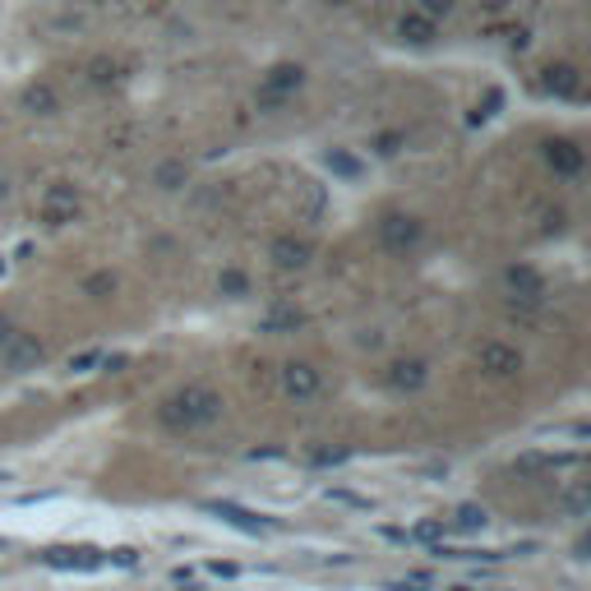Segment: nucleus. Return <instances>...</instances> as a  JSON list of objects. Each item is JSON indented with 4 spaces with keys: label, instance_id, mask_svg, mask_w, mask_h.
Segmentation results:
<instances>
[{
    "label": "nucleus",
    "instance_id": "nucleus-6",
    "mask_svg": "<svg viewBox=\"0 0 591 591\" xmlns=\"http://www.w3.org/2000/svg\"><path fill=\"white\" fill-rule=\"evenodd\" d=\"M278 384H282V393L291 402H314V398H319V388H324V374L314 370L310 361H287L278 370Z\"/></svg>",
    "mask_w": 591,
    "mask_h": 591
},
{
    "label": "nucleus",
    "instance_id": "nucleus-11",
    "mask_svg": "<svg viewBox=\"0 0 591 591\" xmlns=\"http://www.w3.org/2000/svg\"><path fill=\"white\" fill-rule=\"evenodd\" d=\"M545 162L555 176L574 181V176H582V167H587V153H582L578 140H545Z\"/></svg>",
    "mask_w": 591,
    "mask_h": 591
},
{
    "label": "nucleus",
    "instance_id": "nucleus-9",
    "mask_svg": "<svg viewBox=\"0 0 591 591\" xmlns=\"http://www.w3.org/2000/svg\"><path fill=\"white\" fill-rule=\"evenodd\" d=\"M268 260L278 264L282 273H301V268H310V260H314V245L305 241V236L287 231V236H278V241L268 245Z\"/></svg>",
    "mask_w": 591,
    "mask_h": 591
},
{
    "label": "nucleus",
    "instance_id": "nucleus-13",
    "mask_svg": "<svg viewBox=\"0 0 591 591\" xmlns=\"http://www.w3.org/2000/svg\"><path fill=\"white\" fill-rule=\"evenodd\" d=\"M398 33L407 37V43L430 47V43H435V33H439V24H435V19H425V14H417V10H407V14L398 19Z\"/></svg>",
    "mask_w": 591,
    "mask_h": 591
},
{
    "label": "nucleus",
    "instance_id": "nucleus-14",
    "mask_svg": "<svg viewBox=\"0 0 591 591\" xmlns=\"http://www.w3.org/2000/svg\"><path fill=\"white\" fill-rule=\"evenodd\" d=\"M19 102H24V111H33V116H56L61 111V97H56L51 84H28L24 93H19Z\"/></svg>",
    "mask_w": 591,
    "mask_h": 591
},
{
    "label": "nucleus",
    "instance_id": "nucleus-21",
    "mask_svg": "<svg viewBox=\"0 0 591 591\" xmlns=\"http://www.w3.org/2000/svg\"><path fill=\"white\" fill-rule=\"evenodd\" d=\"M111 291H116V273H111V268L88 273V278H84V296H88V301H107Z\"/></svg>",
    "mask_w": 591,
    "mask_h": 591
},
{
    "label": "nucleus",
    "instance_id": "nucleus-17",
    "mask_svg": "<svg viewBox=\"0 0 591 591\" xmlns=\"http://www.w3.org/2000/svg\"><path fill=\"white\" fill-rule=\"evenodd\" d=\"M305 324V314L301 310H296V305H273L268 314H264V333H296V328H301Z\"/></svg>",
    "mask_w": 591,
    "mask_h": 591
},
{
    "label": "nucleus",
    "instance_id": "nucleus-20",
    "mask_svg": "<svg viewBox=\"0 0 591 591\" xmlns=\"http://www.w3.org/2000/svg\"><path fill=\"white\" fill-rule=\"evenodd\" d=\"M328 171H333V176H347V181H357L365 167H361V157H351L347 148H333V153H328Z\"/></svg>",
    "mask_w": 591,
    "mask_h": 591
},
{
    "label": "nucleus",
    "instance_id": "nucleus-22",
    "mask_svg": "<svg viewBox=\"0 0 591 591\" xmlns=\"http://www.w3.org/2000/svg\"><path fill=\"white\" fill-rule=\"evenodd\" d=\"M485 522H490L485 508H477V504H462L458 514H453V522H444V527H458V531H481Z\"/></svg>",
    "mask_w": 591,
    "mask_h": 591
},
{
    "label": "nucleus",
    "instance_id": "nucleus-23",
    "mask_svg": "<svg viewBox=\"0 0 591 591\" xmlns=\"http://www.w3.org/2000/svg\"><path fill=\"white\" fill-rule=\"evenodd\" d=\"M402 144H407V134H402V130H384V134H374V140H370L374 157H398Z\"/></svg>",
    "mask_w": 591,
    "mask_h": 591
},
{
    "label": "nucleus",
    "instance_id": "nucleus-7",
    "mask_svg": "<svg viewBox=\"0 0 591 591\" xmlns=\"http://www.w3.org/2000/svg\"><path fill=\"white\" fill-rule=\"evenodd\" d=\"M504 287H508V301L522 305V310L545 301V282H541V273L531 264H508L504 268Z\"/></svg>",
    "mask_w": 591,
    "mask_h": 591
},
{
    "label": "nucleus",
    "instance_id": "nucleus-30",
    "mask_svg": "<svg viewBox=\"0 0 591 591\" xmlns=\"http://www.w3.org/2000/svg\"><path fill=\"white\" fill-rule=\"evenodd\" d=\"M10 333H14V324L5 319V314H0V347H5V342H10Z\"/></svg>",
    "mask_w": 591,
    "mask_h": 591
},
{
    "label": "nucleus",
    "instance_id": "nucleus-33",
    "mask_svg": "<svg viewBox=\"0 0 591 591\" xmlns=\"http://www.w3.org/2000/svg\"><path fill=\"white\" fill-rule=\"evenodd\" d=\"M0 550H5V541H0Z\"/></svg>",
    "mask_w": 591,
    "mask_h": 591
},
{
    "label": "nucleus",
    "instance_id": "nucleus-24",
    "mask_svg": "<svg viewBox=\"0 0 591 591\" xmlns=\"http://www.w3.org/2000/svg\"><path fill=\"white\" fill-rule=\"evenodd\" d=\"M453 5H458V0H417V14H425V19H448L453 14Z\"/></svg>",
    "mask_w": 591,
    "mask_h": 591
},
{
    "label": "nucleus",
    "instance_id": "nucleus-4",
    "mask_svg": "<svg viewBox=\"0 0 591 591\" xmlns=\"http://www.w3.org/2000/svg\"><path fill=\"white\" fill-rule=\"evenodd\" d=\"M425 241V222L417 213H384L379 218V245L388 254H411Z\"/></svg>",
    "mask_w": 591,
    "mask_h": 591
},
{
    "label": "nucleus",
    "instance_id": "nucleus-15",
    "mask_svg": "<svg viewBox=\"0 0 591 591\" xmlns=\"http://www.w3.org/2000/svg\"><path fill=\"white\" fill-rule=\"evenodd\" d=\"M545 88L555 93V97H578V88H582L578 65H550L545 70Z\"/></svg>",
    "mask_w": 591,
    "mask_h": 591
},
{
    "label": "nucleus",
    "instance_id": "nucleus-29",
    "mask_svg": "<svg viewBox=\"0 0 591 591\" xmlns=\"http://www.w3.org/2000/svg\"><path fill=\"white\" fill-rule=\"evenodd\" d=\"M88 365H97V351H84V357L70 361V370H88Z\"/></svg>",
    "mask_w": 591,
    "mask_h": 591
},
{
    "label": "nucleus",
    "instance_id": "nucleus-25",
    "mask_svg": "<svg viewBox=\"0 0 591 591\" xmlns=\"http://www.w3.org/2000/svg\"><path fill=\"white\" fill-rule=\"evenodd\" d=\"M564 508H568V514H574V518H582V514H587V490H582V485L564 490Z\"/></svg>",
    "mask_w": 591,
    "mask_h": 591
},
{
    "label": "nucleus",
    "instance_id": "nucleus-18",
    "mask_svg": "<svg viewBox=\"0 0 591 591\" xmlns=\"http://www.w3.org/2000/svg\"><path fill=\"white\" fill-rule=\"evenodd\" d=\"M208 514H218V518H227L231 527H241V531H264L268 522L260 518V514H245V508H236V504H208Z\"/></svg>",
    "mask_w": 591,
    "mask_h": 591
},
{
    "label": "nucleus",
    "instance_id": "nucleus-8",
    "mask_svg": "<svg viewBox=\"0 0 591 591\" xmlns=\"http://www.w3.org/2000/svg\"><path fill=\"white\" fill-rule=\"evenodd\" d=\"M477 365L490 374V379H514L522 370V351L508 347V342H481L477 347Z\"/></svg>",
    "mask_w": 591,
    "mask_h": 591
},
{
    "label": "nucleus",
    "instance_id": "nucleus-1",
    "mask_svg": "<svg viewBox=\"0 0 591 591\" xmlns=\"http://www.w3.org/2000/svg\"><path fill=\"white\" fill-rule=\"evenodd\" d=\"M222 393L213 384H185L176 388L171 398H162V407H157V421H162L167 430H176V435H190V430H204L213 421H222Z\"/></svg>",
    "mask_w": 591,
    "mask_h": 591
},
{
    "label": "nucleus",
    "instance_id": "nucleus-26",
    "mask_svg": "<svg viewBox=\"0 0 591 591\" xmlns=\"http://www.w3.org/2000/svg\"><path fill=\"white\" fill-rule=\"evenodd\" d=\"M88 79H93V84H111L116 65H111V61H93V65H88Z\"/></svg>",
    "mask_w": 591,
    "mask_h": 591
},
{
    "label": "nucleus",
    "instance_id": "nucleus-16",
    "mask_svg": "<svg viewBox=\"0 0 591 591\" xmlns=\"http://www.w3.org/2000/svg\"><path fill=\"white\" fill-rule=\"evenodd\" d=\"M43 559L51 568H97L102 564V550H47Z\"/></svg>",
    "mask_w": 591,
    "mask_h": 591
},
{
    "label": "nucleus",
    "instance_id": "nucleus-2",
    "mask_svg": "<svg viewBox=\"0 0 591 591\" xmlns=\"http://www.w3.org/2000/svg\"><path fill=\"white\" fill-rule=\"evenodd\" d=\"M47 365V342L37 333H10V342L0 347V370L5 374H33Z\"/></svg>",
    "mask_w": 591,
    "mask_h": 591
},
{
    "label": "nucleus",
    "instance_id": "nucleus-10",
    "mask_svg": "<svg viewBox=\"0 0 591 591\" xmlns=\"http://www.w3.org/2000/svg\"><path fill=\"white\" fill-rule=\"evenodd\" d=\"M384 379H388L393 393H421L425 379H430V361L425 357H398L384 370Z\"/></svg>",
    "mask_w": 591,
    "mask_h": 591
},
{
    "label": "nucleus",
    "instance_id": "nucleus-32",
    "mask_svg": "<svg viewBox=\"0 0 591 591\" xmlns=\"http://www.w3.org/2000/svg\"><path fill=\"white\" fill-rule=\"evenodd\" d=\"M328 5H351V0H328Z\"/></svg>",
    "mask_w": 591,
    "mask_h": 591
},
{
    "label": "nucleus",
    "instance_id": "nucleus-19",
    "mask_svg": "<svg viewBox=\"0 0 591 591\" xmlns=\"http://www.w3.org/2000/svg\"><path fill=\"white\" fill-rule=\"evenodd\" d=\"M218 291L231 296V301H241V296H250V273L245 268H222L218 273Z\"/></svg>",
    "mask_w": 591,
    "mask_h": 591
},
{
    "label": "nucleus",
    "instance_id": "nucleus-27",
    "mask_svg": "<svg viewBox=\"0 0 591 591\" xmlns=\"http://www.w3.org/2000/svg\"><path fill=\"white\" fill-rule=\"evenodd\" d=\"M444 531H448L444 522H421L417 527V541H435V536H444Z\"/></svg>",
    "mask_w": 591,
    "mask_h": 591
},
{
    "label": "nucleus",
    "instance_id": "nucleus-12",
    "mask_svg": "<svg viewBox=\"0 0 591 591\" xmlns=\"http://www.w3.org/2000/svg\"><path fill=\"white\" fill-rule=\"evenodd\" d=\"M153 185L167 190V194L185 190V185H190V162H185V157H167V162H157V167H153Z\"/></svg>",
    "mask_w": 591,
    "mask_h": 591
},
{
    "label": "nucleus",
    "instance_id": "nucleus-28",
    "mask_svg": "<svg viewBox=\"0 0 591 591\" xmlns=\"http://www.w3.org/2000/svg\"><path fill=\"white\" fill-rule=\"evenodd\" d=\"M545 231H564V208H550L545 213Z\"/></svg>",
    "mask_w": 591,
    "mask_h": 591
},
{
    "label": "nucleus",
    "instance_id": "nucleus-5",
    "mask_svg": "<svg viewBox=\"0 0 591 591\" xmlns=\"http://www.w3.org/2000/svg\"><path fill=\"white\" fill-rule=\"evenodd\" d=\"M79 204H84V194H79L74 185H65V181L47 185V194H43V222H47L51 231L70 227V222L79 218Z\"/></svg>",
    "mask_w": 591,
    "mask_h": 591
},
{
    "label": "nucleus",
    "instance_id": "nucleus-3",
    "mask_svg": "<svg viewBox=\"0 0 591 591\" xmlns=\"http://www.w3.org/2000/svg\"><path fill=\"white\" fill-rule=\"evenodd\" d=\"M305 88V70L296 65V61H282V65H273L264 79H260V107H268V111H278V107H287L296 93Z\"/></svg>",
    "mask_w": 591,
    "mask_h": 591
},
{
    "label": "nucleus",
    "instance_id": "nucleus-31",
    "mask_svg": "<svg viewBox=\"0 0 591 591\" xmlns=\"http://www.w3.org/2000/svg\"><path fill=\"white\" fill-rule=\"evenodd\" d=\"M10 194H14V185L5 181V176H0V204H10Z\"/></svg>",
    "mask_w": 591,
    "mask_h": 591
}]
</instances>
